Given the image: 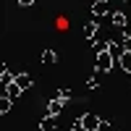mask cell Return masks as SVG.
<instances>
[{"label": "cell", "mask_w": 131, "mask_h": 131, "mask_svg": "<svg viewBox=\"0 0 131 131\" xmlns=\"http://www.w3.org/2000/svg\"><path fill=\"white\" fill-rule=\"evenodd\" d=\"M42 63H55V50H45L42 52Z\"/></svg>", "instance_id": "15"}, {"label": "cell", "mask_w": 131, "mask_h": 131, "mask_svg": "<svg viewBox=\"0 0 131 131\" xmlns=\"http://www.w3.org/2000/svg\"><path fill=\"white\" fill-rule=\"evenodd\" d=\"M3 94H5V97H10V100H13L16 94H21V86H18V84L13 81V84H10V86H5V92H3Z\"/></svg>", "instance_id": "11"}, {"label": "cell", "mask_w": 131, "mask_h": 131, "mask_svg": "<svg viewBox=\"0 0 131 131\" xmlns=\"http://www.w3.org/2000/svg\"><path fill=\"white\" fill-rule=\"evenodd\" d=\"M100 131H113V126H110V123H105V121H102V126H100Z\"/></svg>", "instance_id": "17"}, {"label": "cell", "mask_w": 131, "mask_h": 131, "mask_svg": "<svg viewBox=\"0 0 131 131\" xmlns=\"http://www.w3.org/2000/svg\"><path fill=\"white\" fill-rule=\"evenodd\" d=\"M97 29L100 26H97V18H94V21H89V24L84 26V37L86 39H97Z\"/></svg>", "instance_id": "8"}, {"label": "cell", "mask_w": 131, "mask_h": 131, "mask_svg": "<svg viewBox=\"0 0 131 131\" xmlns=\"http://www.w3.org/2000/svg\"><path fill=\"white\" fill-rule=\"evenodd\" d=\"M10 102H13L10 97H5V94L0 97V113H8V110H10Z\"/></svg>", "instance_id": "14"}, {"label": "cell", "mask_w": 131, "mask_h": 131, "mask_svg": "<svg viewBox=\"0 0 131 131\" xmlns=\"http://www.w3.org/2000/svg\"><path fill=\"white\" fill-rule=\"evenodd\" d=\"M126 3H128V5H131V0H126Z\"/></svg>", "instance_id": "20"}, {"label": "cell", "mask_w": 131, "mask_h": 131, "mask_svg": "<svg viewBox=\"0 0 131 131\" xmlns=\"http://www.w3.org/2000/svg\"><path fill=\"white\" fill-rule=\"evenodd\" d=\"M118 63H121V68H123L126 73H131V52H126V55L118 60Z\"/></svg>", "instance_id": "12"}, {"label": "cell", "mask_w": 131, "mask_h": 131, "mask_svg": "<svg viewBox=\"0 0 131 131\" xmlns=\"http://www.w3.org/2000/svg\"><path fill=\"white\" fill-rule=\"evenodd\" d=\"M39 128H42V131H55V118H52V115H45V118H42V123H39Z\"/></svg>", "instance_id": "9"}, {"label": "cell", "mask_w": 131, "mask_h": 131, "mask_svg": "<svg viewBox=\"0 0 131 131\" xmlns=\"http://www.w3.org/2000/svg\"><path fill=\"white\" fill-rule=\"evenodd\" d=\"M73 131H86V128H84L81 123H73Z\"/></svg>", "instance_id": "18"}, {"label": "cell", "mask_w": 131, "mask_h": 131, "mask_svg": "<svg viewBox=\"0 0 131 131\" xmlns=\"http://www.w3.org/2000/svg\"><path fill=\"white\" fill-rule=\"evenodd\" d=\"M110 42H113V39H102V37H97V39L92 42V50H94V55H100V52H107Z\"/></svg>", "instance_id": "4"}, {"label": "cell", "mask_w": 131, "mask_h": 131, "mask_svg": "<svg viewBox=\"0 0 131 131\" xmlns=\"http://www.w3.org/2000/svg\"><path fill=\"white\" fill-rule=\"evenodd\" d=\"M60 113H63V100H50V102H47V115L55 118V115H60Z\"/></svg>", "instance_id": "5"}, {"label": "cell", "mask_w": 131, "mask_h": 131, "mask_svg": "<svg viewBox=\"0 0 131 131\" xmlns=\"http://www.w3.org/2000/svg\"><path fill=\"white\" fill-rule=\"evenodd\" d=\"M16 84L21 86V92H26L29 86H31V76L29 73H16Z\"/></svg>", "instance_id": "7"}, {"label": "cell", "mask_w": 131, "mask_h": 131, "mask_svg": "<svg viewBox=\"0 0 131 131\" xmlns=\"http://www.w3.org/2000/svg\"><path fill=\"white\" fill-rule=\"evenodd\" d=\"M110 18H113V24H115L118 29H123V26L128 24V18H126V13H113Z\"/></svg>", "instance_id": "10"}, {"label": "cell", "mask_w": 131, "mask_h": 131, "mask_svg": "<svg viewBox=\"0 0 131 131\" xmlns=\"http://www.w3.org/2000/svg\"><path fill=\"white\" fill-rule=\"evenodd\" d=\"M13 81H16V73H10L5 66H3V71H0V84H3V86H10Z\"/></svg>", "instance_id": "6"}, {"label": "cell", "mask_w": 131, "mask_h": 131, "mask_svg": "<svg viewBox=\"0 0 131 131\" xmlns=\"http://www.w3.org/2000/svg\"><path fill=\"white\" fill-rule=\"evenodd\" d=\"M76 123H81L86 131H100V126H102V121H100V118H97L94 113H84Z\"/></svg>", "instance_id": "1"}, {"label": "cell", "mask_w": 131, "mask_h": 131, "mask_svg": "<svg viewBox=\"0 0 131 131\" xmlns=\"http://www.w3.org/2000/svg\"><path fill=\"white\" fill-rule=\"evenodd\" d=\"M55 100H71V89H60Z\"/></svg>", "instance_id": "16"}, {"label": "cell", "mask_w": 131, "mask_h": 131, "mask_svg": "<svg viewBox=\"0 0 131 131\" xmlns=\"http://www.w3.org/2000/svg\"><path fill=\"white\" fill-rule=\"evenodd\" d=\"M113 63H115V58L110 55V52H100V55H97V71H110L113 68Z\"/></svg>", "instance_id": "2"}, {"label": "cell", "mask_w": 131, "mask_h": 131, "mask_svg": "<svg viewBox=\"0 0 131 131\" xmlns=\"http://www.w3.org/2000/svg\"><path fill=\"white\" fill-rule=\"evenodd\" d=\"M107 10H110L107 0H94V3H92V16H94V18H102Z\"/></svg>", "instance_id": "3"}, {"label": "cell", "mask_w": 131, "mask_h": 131, "mask_svg": "<svg viewBox=\"0 0 131 131\" xmlns=\"http://www.w3.org/2000/svg\"><path fill=\"white\" fill-rule=\"evenodd\" d=\"M18 3H21V5H31V3H34V0H18Z\"/></svg>", "instance_id": "19"}, {"label": "cell", "mask_w": 131, "mask_h": 131, "mask_svg": "<svg viewBox=\"0 0 131 131\" xmlns=\"http://www.w3.org/2000/svg\"><path fill=\"white\" fill-rule=\"evenodd\" d=\"M100 76H102V71H97V73L92 76V79H89V81H86V86H89V89H97V86H100V84H102V81H100Z\"/></svg>", "instance_id": "13"}]
</instances>
